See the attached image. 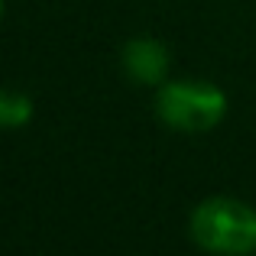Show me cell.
<instances>
[{
  "mask_svg": "<svg viewBox=\"0 0 256 256\" xmlns=\"http://www.w3.org/2000/svg\"><path fill=\"white\" fill-rule=\"evenodd\" d=\"M32 114H36V107L26 91L0 88V130H20L32 120Z\"/></svg>",
  "mask_w": 256,
  "mask_h": 256,
  "instance_id": "obj_4",
  "label": "cell"
},
{
  "mask_svg": "<svg viewBox=\"0 0 256 256\" xmlns=\"http://www.w3.org/2000/svg\"><path fill=\"white\" fill-rule=\"evenodd\" d=\"M192 240L211 256H253L256 253V208L230 194L204 198L192 211Z\"/></svg>",
  "mask_w": 256,
  "mask_h": 256,
  "instance_id": "obj_1",
  "label": "cell"
},
{
  "mask_svg": "<svg viewBox=\"0 0 256 256\" xmlns=\"http://www.w3.org/2000/svg\"><path fill=\"white\" fill-rule=\"evenodd\" d=\"M120 65H124L126 78H133L136 84L159 88V84H166V78L172 72V56L166 49V42H159L152 36H136L124 46Z\"/></svg>",
  "mask_w": 256,
  "mask_h": 256,
  "instance_id": "obj_3",
  "label": "cell"
},
{
  "mask_svg": "<svg viewBox=\"0 0 256 256\" xmlns=\"http://www.w3.org/2000/svg\"><path fill=\"white\" fill-rule=\"evenodd\" d=\"M4 10H6V0H0V20H4Z\"/></svg>",
  "mask_w": 256,
  "mask_h": 256,
  "instance_id": "obj_5",
  "label": "cell"
},
{
  "mask_svg": "<svg viewBox=\"0 0 256 256\" xmlns=\"http://www.w3.org/2000/svg\"><path fill=\"white\" fill-rule=\"evenodd\" d=\"M230 100L211 82H166L156 94V117L175 133H211L224 124Z\"/></svg>",
  "mask_w": 256,
  "mask_h": 256,
  "instance_id": "obj_2",
  "label": "cell"
}]
</instances>
